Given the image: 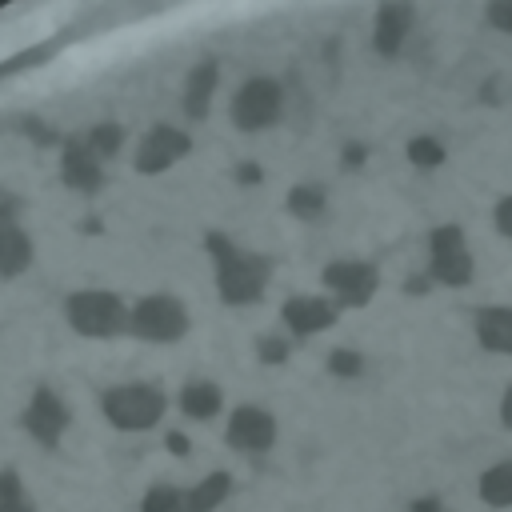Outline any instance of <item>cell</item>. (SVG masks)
Masks as SVG:
<instances>
[{
	"mask_svg": "<svg viewBox=\"0 0 512 512\" xmlns=\"http://www.w3.org/2000/svg\"><path fill=\"white\" fill-rule=\"evenodd\" d=\"M208 256L216 268V296L228 308H248L256 300H264V292L272 284V260L264 252H248L232 236L208 232Z\"/></svg>",
	"mask_w": 512,
	"mask_h": 512,
	"instance_id": "obj_1",
	"label": "cell"
},
{
	"mask_svg": "<svg viewBox=\"0 0 512 512\" xmlns=\"http://www.w3.org/2000/svg\"><path fill=\"white\" fill-rule=\"evenodd\" d=\"M64 320L84 340H116L128 332V304L112 288H76L64 296Z\"/></svg>",
	"mask_w": 512,
	"mask_h": 512,
	"instance_id": "obj_2",
	"label": "cell"
},
{
	"mask_svg": "<svg viewBox=\"0 0 512 512\" xmlns=\"http://www.w3.org/2000/svg\"><path fill=\"white\" fill-rule=\"evenodd\" d=\"M100 412L120 432H148L164 420L168 396L148 380H124L100 392Z\"/></svg>",
	"mask_w": 512,
	"mask_h": 512,
	"instance_id": "obj_3",
	"label": "cell"
},
{
	"mask_svg": "<svg viewBox=\"0 0 512 512\" xmlns=\"http://www.w3.org/2000/svg\"><path fill=\"white\" fill-rule=\"evenodd\" d=\"M188 308L172 292H148L128 308V336L144 344H176L188 336Z\"/></svg>",
	"mask_w": 512,
	"mask_h": 512,
	"instance_id": "obj_4",
	"label": "cell"
},
{
	"mask_svg": "<svg viewBox=\"0 0 512 512\" xmlns=\"http://www.w3.org/2000/svg\"><path fill=\"white\" fill-rule=\"evenodd\" d=\"M280 116H284V84L276 76H248L228 100V120L240 132H264L280 124Z\"/></svg>",
	"mask_w": 512,
	"mask_h": 512,
	"instance_id": "obj_5",
	"label": "cell"
},
{
	"mask_svg": "<svg viewBox=\"0 0 512 512\" xmlns=\"http://www.w3.org/2000/svg\"><path fill=\"white\" fill-rule=\"evenodd\" d=\"M224 444L240 456H264L276 444V416L260 404H236L224 420Z\"/></svg>",
	"mask_w": 512,
	"mask_h": 512,
	"instance_id": "obj_6",
	"label": "cell"
},
{
	"mask_svg": "<svg viewBox=\"0 0 512 512\" xmlns=\"http://www.w3.org/2000/svg\"><path fill=\"white\" fill-rule=\"evenodd\" d=\"M188 152H192V136H188L184 128H176V124H156V128H148V132L140 136L136 156H132V168H136L140 176H160V172L176 168Z\"/></svg>",
	"mask_w": 512,
	"mask_h": 512,
	"instance_id": "obj_7",
	"label": "cell"
},
{
	"mask_svg": "<svg viewBox=\"0 0 512 512\" xmlns=\"http://www.w3.org/2000/svg\"><path fill=\"white\" fill-rule=\"evenodd\" d=\"M320 280L336 308H364L380 288V272L368 260H332Z\"/></svg>",
	"mask_w": 512,
	"mask_h": 512,
	"instance_id": "obj_8",
	"label": "cell"
},
{
	"mask_svg": "<svg viewBox=\"0 0 512 512\" xmlns=\"http://www.w3.org/2000/svg\"><path fill=\"white\" fill-rule=\"evenodd\" d=\"M68 420H72L68 404H64L48 384H36L32 396H28V404H24V412H20V428H24L40 448H56V444L64 440Z\"/></svg>",
	"mask_w": 512,
	"mask_h": 512,
	"instance_id": "obj_9",
	"label": "cell"
},
{
	"mask_svg": "<svg viewBox=\"0 0 512 512\" xmlns=\"http://www.w3.org/2000/svg\"><path fill=\"white\" fill-rule=\"evenodd\" d=\"M428 272H432V280L456 284V288L472 280V252H468L464 232L456 224L432 232V264H428Z\"/></svg>",
	"mask_w": 512,
	"mask_h": 512,
	"instance_id": "obj_10",
	"label": "cell"
},
{
	"mask_svg": "<svg viewBox=\"0 0 512 512\" xmlns=\"http://www.w3.org/2000/svg\"><path fill=\"white\" fill-rule=\"evenodd\" d=\"M280 320H284L288 336L308 340V336H316V332H328V328L340 320V308H336L328 296H320V292H304V296H288V300H284Z\"/></svg>",
	"mask_w": 512,
	"mask_h": 512,
	"instance_id": "obj_11",
	"label": "cell"
},
{
	"mask_svg": "<svg viewBox=\"0 0 512 512\" xmlns=\"http://www.w3.org/2000/svg\"><path fill=\"white\" fill-rule=\"evenodd\" d=\"M412 24H416L412 0H384V4L376 8V28H372L376 52H380V56H396L400 44H404V36L412 32Z\"/></svg>",
	"mask_w": 512,
	"mask_h": 512,
	"instance_id": "obj_12",
	"label": "cell"
},
{
	"mask_svg": "<svg viewBox=\"0 0 512 512\" xmlns=\"http://www.w3.org/2000/svg\"><path fill=\"white\" fill-rule=\"evenodd\" d=\"M60 180L68 184V188H76V192H96L100 188V160H96V152L84 144V136H76V140H68L64 144V156H60Z\"/></svg>",
	"mask_w": 512,
	"mask_h": 512,
	"instance_id": "obj_13",
	"label": "cell"
},
{
	"mask_svg": "<svg viewBox=\"0 0 512 512\" xmlns=\"http://www.w3.org/2000/svg\"><path fill=\"white\" fill-rule=\"evenodd\" d=\"M32 264V240L28 232L16 224L12 208H0V276L12 280Z\"/></svg>",
	"mask_w": 512,
	"mask_h": 512,
	"instance_id": "obj_14",
	"label": "cell"
},
{
	"mask_svg": "<svg viewBox=\"0 0 512 512\" xmlns=\"http://www.w3.org/2000/svg\"><path fill=\"white\" fill-rule=\"evenodd\" d=\"M216 84H220V64H216V60L196 64V68L188 72V80H184V116L204 120V116H208V108H212Z\"/></svg>",
	"mask_w": 512,
	"mask_h": 512,
	"instance_id": "obj_15",
	"label": "cell"
},
{
	"mask_svg": "<svg viewBox=\"0 0 512 512\" xmlns=\"http://www.w3.org/2000/svg\"><path fill=\"white\" fill-rule=\"evenodd\" d=\"M176 408L188 420H216L224 412V388L216 380H188L176 396Z\"/></svg>",
	"mask_w": 512,
	"mask_h": 512,
	"instance_id": "obj_16",
	"label": "cell"
},
{
	"mask_svg": "<svg viewBox=\"0 0 512 512\" xmlns=\"http://www.w3.org/2000/svg\"><path fill=\"white\" fill-rule=\"evenodd\" d=\"M476 340L488 352H512V308L508 304H488L476 312Z\"/></svg>",
	"mask_w": 512,
	"mask_h": 512,
	"instance_id": "obj_17",
	"label": "cell"
},
{
	"mask_svg": "<svg viewBox=\"0 0 512 512\" xmlns=\"http://www.w3.org/2000/svg\"><path fill=\"white\" fill-rule=\"evenodd\" d=\"M284 208H288V216H296V220H304V224H316V220H324V212H328V192H324V184H316V180H300V184L288 188Z\"/></svg>",
	"mask_w": 512,
	"mask_h": 512,
	"instance_id": "obj_18",
	"label": "cell"
},
{
	"mask_svg": "<svg viewBox=\"0 0 512 512\" xmlns=\"http://www.w3.org/2000/svg\"><path fill=\"white\" fill-rule=\"evenodd\" d=\"M228 496H232V472H208L192 488H184L188 512H216V508H224Z\"/></svg>",
	"mask_w": 512,
	"mask_h": 512,
	"instance_id": "obj_19",
	"label": "cell"
},
{
	"mask_svg": "<svg viewBox=\"0 0 512 512\" xmlns=\"http://www.w3.org/2000/svg\"><path fill=\"white\" fill-rule=\"evenodd\" d=\"M480 496H484L492 508L512 504V460H500V464H492V468L480 476Z\"/></svg>",
	"mask_w": 512,
	"mask_h": 512,
	"instance_id": "obj_20",
	"label": "cell"
},
{
	"mask_svg": "<svg viewBox=\"0 0 512 512\" xmlns=\"http://www.w3.org/2000/svg\"><path fill=\"white\" fill-rule=\"evenodd\" d=\"M84 144L96 152V160L104 164V160H112L116 152H120V144H124V128L116 124V120H104V124H96V128H88L84 132Z\"/></svg>",
	"mask_w": 512,
	"mask_h": 512,
	"instance_id": "obj_21",
	"label": "cell"
},
{
	"mask_svg": "<svg viewBox=\"0 0 512 512\" xmlns=\"http://www.w3.org/2000/svg\"><path fill=\"white\" fill-rule=\"evenodd\" d=\"M0 512H36L16 468H0Z\"/></svg>",
	"mask_w": 512,
	"mask_h": 512,
	"instance_id": "obj_22",
	"label": "cell"
},
{
	"mask_svg": "<svg viewBox=\"0 0 512 512\" xmlns=\"http://www.w3.org/2000/svg\"><path fill=\"white\" fill-rule=\"evenodd\" d=\"M140 512H188V500H184V488L176 484H152L140 500Z\"/></svg>",
	"mask_w": 512,
	"mask_h": 512,
	"instance_id": "obj_23",
	"label": "cell"
},
{
	"mask_svg": "<svg viewBox=\"0 0 512 512\" xmlns=\"http://www.w3.org/2000/svg\"><path fill=\"white\" fill-rule=\"evenodd\" d=\"M408 160L416 168H436V164H444V144L432 140V136H412L408 140Z\"/></svg>",
	"mask_w": 512,
	"mask_h": 512,
	"instance_id": "obj_24",
	"label": "cell"
},
{
	"mask_svg": "<svg viewBox=\"0 0 512 512\" xmlns=\"http://www.w3.org/2000/svg\"><path fill=\"white\" fill-rule=\"evenodd\" d=\"M292 356V344H288V336H276V332H264V336H256V360L260 364H284Z\"/></svg>",
	"mask_w": 512,
	"mask_h": 512,
	"instance_id": "obj_25",
	"label": "cell"
},
{
	"mask_svg": "<svg viewBox=\"0 0 512 512\" xmlns=\"http://www.w3.org/2000/svg\"><path fill=\"white\" fill-rule=\"evenodd\" d=\"M328 372L340 376V380H352V376L364 372V356L352 352V348H332V352H328Z\"/></svg>",
	"mask_w": 512,
	"mask_h": 512,
	"instance_id": "obj_26",
	"label": "cell"
},
{
	"mask_svg": "<svg viewBox=\"0 0 512 512\" xmlns=\"http://www.w3.org/2000/svg\"><path fill=\"white\" fill-rule=\"evenodd\" d=\"M488 20H492V28L512 32V0H492L488 4Z\"/></svg>",
	"mask_w": 512,
	"mask_h": 512,
	"instance_id": "obj_27",
	"label": "cell"
},
{
	"mask_svg": "<svg viewBox=\"0 0 512 512\" xmlns=\"http://www.w3.org/2000/svg\"><path fill=\"white\" fill-rule=\"evenodd\" d=\"M496 228H500L504 236H512V196H504V200L496 204Z\"/></svg>",
	"mask_w": 512,
	"mask_h": 512,
	"instance_id": "obj_28",
	"label": "cell"
},
{
	"mask_svg": "<svg viewBox=\"0 0 512 512\" xmlns=\"http://www.w3.org/2000/svg\"><path fill=\"white\" fill-rule=\"evenodd\" d=\"M260 180H264L260 164H240V184H260Z\"/></svg>",
	"mask_w": 512,
	"mask_h": 512,
	"instance_id": "obj_29",
	"label": "cell"
},
{
	"mask_svg": "<svg viewBox=\"0 0 512 512\" xmlns=\"http://www.w3.org/2000/svg\"><path fill=\"white\" fill-rule=\"evenodd\" d=\"M408 512H444V508H440V500H436V496H420Z\"/></svg>",
	"mask_w": 512,
	"mask_h": 512,
	"instance_id": "obj_30",
	"label": "cell"
},
{
	"mask_svg": "<svg viewBox=\"0 0 512 512\" xmlns=\"http://www.w3.org/2000/svg\"><path fill=\"white\" fill-rule=\"evenodd\" d=\"M500 420L512 428V388H508V392H504V400H500Z\"/></svg>",
	"mask_w": 512,
	"mask_h": 512,
	"instance_id": "obj_31",
	"label": "cell"
},
{
	"mask_svg": "<svg viewBox=\"0 0 512 512\" xmlns=\"http://www.w3.org/2000/svg\"><path fill=\"white\" fill-rule=\"evenodd\" d=\"M360 160H364L360 148H344V164H360Z\"/></svg>",
	"mask_w": 512,
	"mask_h": 512,
	"instance_id": "obj_32",
	"label": "cell"
},
{
	"mask_svg": "<svg viewBox=\"0 0 512 512\" xmlns=\"http://www.w3.org/2000/svg\"><path fill=\"white\" fill-rule=\"evenodd\" d=\"M168 448H172V452H188V440H184V436H168Z\"/></svg>",
	"mask_w": 512,
	"mask_h": 512,
	"instance_id": "obj_33",
	"label": "cell"
}]
</instances>
